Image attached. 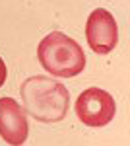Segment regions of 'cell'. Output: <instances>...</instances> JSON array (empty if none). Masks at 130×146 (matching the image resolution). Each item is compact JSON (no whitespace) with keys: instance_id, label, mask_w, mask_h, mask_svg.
<instances>
[{"instance_id":"obj_1","label":"cell","mask_w":130,"mask_h":146,"mask_svg":"<svg viewBox=\"0 0 130 146\" xmlns=\"http://www.w3.org/2000/svg\"><path fill=\"white\" fill-rule=\"evenodd\" d=\"M23 109L41 123H58L68 113L70 94L62 82L45 76H31L22 84Z\"/></svg>"},{"instance_id":"obj_2","label":"cell","mask_w":130,"mask_h":146,"mask_svg":"<svg viewBox=\"0 0 130 146\" xmlns=\"http://www.w3.org/2000/svg\"><path fill=\"white\" fill-rule=\"evenodd\" d=\"M37 56L39 64L54 78H72L86 66L84 49L62 31H53L47 35L39 43Z\"/></svg>"},{"instance_id":"obj_3","label":"cell","mask_w":130,"mask_h":146,"mask_svg":"<svg viewBox=\"0 0 130 146\" xmlns=\"http://www.w3.org/2000/svg\"><path fill=\"white\" fill-rule=\"evenodd\" d=\"M117 105L113 96L101 88H87L76 100V115L87 127H105L113 121Z\"/></svg>"},{"instance_id":"obj_4","label":"cell","mask_w":130,"mask_h":146,"mask_svg":"<svg viewBox=\"0 0 130 146\" xmlns=\"http://www.w3.org/2000/svg\"><path fill=\"white\" fill-rule=\"evenodd\" d=\"M86 39L91 51L97 55L111 53L119 43V27L113 14L105 8H97L89 14L86 23Z\"/></svg>"},{"instance_id":"obj_5","label":"cell","mask_w":130,"mask_h":146,"mask_svg":"<svg viewBox=\"0 0 130 146\" xmlns=\"http://www.w3.org/2000/svg\"><path fill=\"white\" fill-rule=\"evenodd\" d=\"M0 136L12 146H20L29 136L27 111L12 98H0Z\"/></svg>"},{"instance_id":"obj_6","label":"cell","mask_w":130,"mask_h":146,"mask_svg":"<svg viewBox=\"0 0 130 146\" xmlns=\"http://www.w3.org/2000/svg\"><path fill=\"white\" fill-rule=\"evenodd\" d=\"M6 76H8V70H6V64H4V60L0 58V88H2V84L6 82Z\"/></svg>"}]
</instances>
